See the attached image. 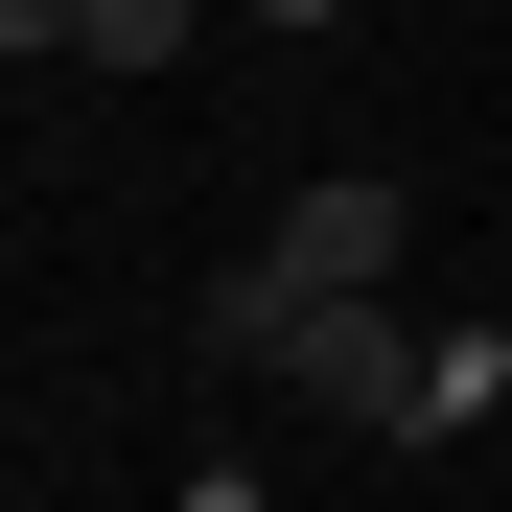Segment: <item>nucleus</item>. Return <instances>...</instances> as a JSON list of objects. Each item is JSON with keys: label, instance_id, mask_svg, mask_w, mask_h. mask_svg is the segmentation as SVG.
Returning a JSON list of instances; mask_svg holds the SVG:
<instances>
[{"label": "nucleus", "instance_id": "1", "mask_svg": "<svg viewBox=\"0 0 512 512\" xmlns=\"http://www.w3.org/2000/svg\"><path fill=\"white\" fill-rule=\"evenodd\" d=\"M419 350L443 326H396V280H280V256H233L210 280V373H280L303 419H350V443H419Z\"/></svg>", "mask_w": 512, "mask_h": 512}, {"label": "nucleus", "instance_id": "2", "mask_svg": "<svg viewBox=\"0 0 512 512\" xmlns=\"http://www.w3.org/2000/svg\"><path fill=\"white\" fill-rule=\"evenodd\" d=\"M396 233H419V187H396V163H326V187H280V233H256V256L350 303V280H396Z\"/></svg>", "mask_w": 512, "mask_h": 512}, {"label": "nucleus", "instance_id": "3", "mask_svg": "<svg viewBox=\"0 0 512 512\" xmlns=\"http://www.w3.org/2000/svg\"><path fill=\"white\" fill-rule=\"evenodd\" d=\"M187 24H210V0H47L70 70H187Z\"/></svg>", "mask_w": 512, "mask_h": 512}, {"label": "nucleus", "instance_id": "4", "mask_svg": "<svg viewBox=\"0 0 512 512\" xmlns=\"http://www.w3.org/2000/svg\"><path fill=\"white\" fill-rule=\"evenodd\" d=\"M512 419V326H443V350H419V443H489Z\"/></svg>", "mask_w": 512, "mask_h": 512}, {"label": "nucleus", "instance_id": "5", "mask_svg": "<svg viewBox=\"0 0 512 512\" xmlns=\"http://www.w3.org/2000/svg\"><path fill=\"white\" fill-rule=\"evenodd\" d=\"M256 24H280V47H303V24H350V0H256Z\"/></svg>", "mask_w": 512, "mask_h": 512}]
</instances>
